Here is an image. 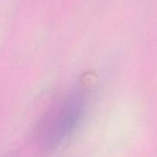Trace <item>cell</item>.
I'll return each mask as SVG.
<instances>
[{
  "instance_id": "cell-1",
  "label": "cell",
  "mask_w": 157,
  "mask_h": 157,
  "mask_svg": "<svg viewBox=\"0 0 157 157\" xmlns=\"http://www.w3.org/2000/svg\"><path fill=\"white\" fill-rule=\"evenodd\" d=\"M87 95V90L78 89L49 108L38 127L44 147H55L74 130L82 115Z\"/></svg>"
}]
</instances>
